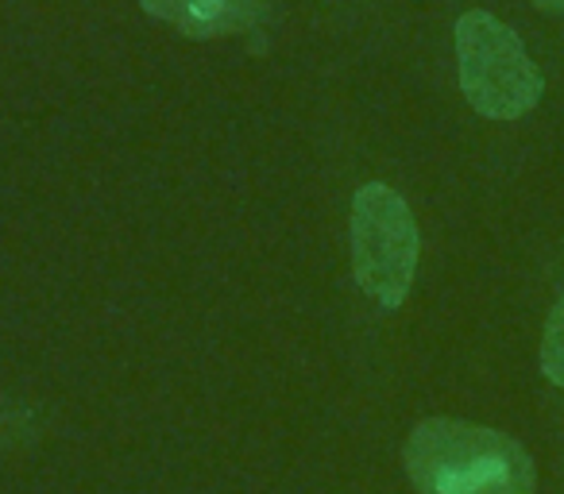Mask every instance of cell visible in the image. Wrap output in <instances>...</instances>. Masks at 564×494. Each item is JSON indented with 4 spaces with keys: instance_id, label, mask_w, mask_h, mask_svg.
<instances>
[{
    "instance_id": "cell-1",
    "label": "cell",
    "mask_w": 564,
    "mask_h": 494,
    "mask_svg": "<svg viewBox=\"0 0 564 494\" xmlns=\"http://www.w3.org/2000/svg\"><path fill=\"white\" fill-rule=\"evenodd\" d=\"M406 475L417 494H533L538 471L514 437L487 425L430 417L406 440Z\"/></svg>"
},
{
    "instance_id": "cell-2",
    "label": "cell",
    "mask_w": 564,
    "mask_h": 494,
    "mask_svg": "<svg viewBox=\"0 0 564 494\" xmlns=\"http://www.w3.org/2000/svg\"><path fill=\"white\" fill-rule=\"evenodd\" d=\"M456 66L464 97L487 120L525 117L545 89L522 40L491 12H464L456 20Z\"/></svg>"
},
{
    "instance_id": "cell-3",
    "label": "cell",
    "mask_w": 564,
    "mask_h": 494,
    "mask_svg": "<svg viewBox=\"0 0 564 494\" xmlns=\"http://www.w3.org/2000/svg\"><path fill=\"white\" fill-rule=\"evenodd\" d=\"M356 283L387 309H399L414 286L417 224L410 205L383 182L360 186L352 201Z\"/></svg>"
},
{
    "instance_id": "cell-4",
    "label": "cell",
    "mask_w": 564,
    "mask_h": 494,
    "mask_svg": "<svg viewBox=\"0 0 564 494\" xmlns=\"http://www.w3.org/2000/svg\"><path fill=\"white\" fill-rule=\"evenodd\" d=\"M143 12L178 28L189 40H217L256 28L267 12V0H143Z\"/></svg>"
},
{
    "instance_id": "cell-5",
    "label": "cell",
    "mask_w": 564,
    "mask_h": 494,
    "mask_svg": "<svg viewBox=\"0 0 564 494\" xmlns=\"http://www.w3.org/2000/svg\"><path fill=\"white\" fill-rule=\"evenodd\" d=\"M541 371L553 386H564V286L545 321V337H541Z\"/></svg>"
},
{
    "instance_id": "cell-6",
    "label": "cell",
    "mask_w": 564,
    "mask_h": 494,
    "mask_svg": "<svg viewBox=\"0 0 564 494\" xmlns=\"http://www.w3.org/2000/svg\"><path fill=\"white\" fill-rule=\"evenodd\" d=\"M538 9H549V12H564V0H533Z\"/></svg>"
}]
</instances>
